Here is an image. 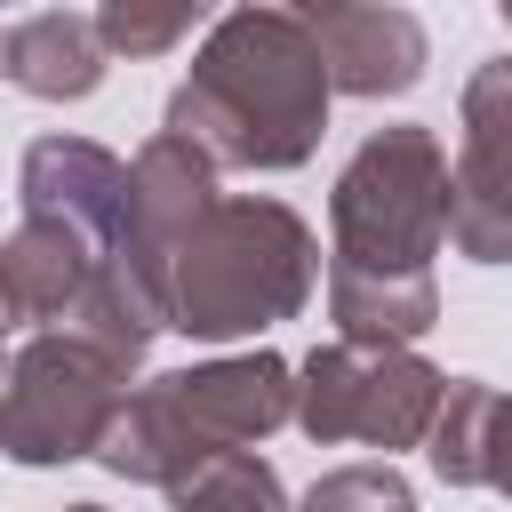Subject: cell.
Masks as SVG:
<instances>
[{
	"label": "cell",
	"instance_id": "1",
	"mask_svg": "<svg viewBox=\"0 0 512 512\" xmlns=\"http://www.w3.org/2000/svg\"><path fill=\"white\" fill-rule=\"evenodd\" d=\"M168 136L200 144L224 168H304L328 128V72L296 8H224L200 32L192 72L168 96Z\"/></svg>",
	"mask_w": 512,
	"mask_h": 512
},
{
	"label": "cell",
	"instance_id": "2",
	"mask_svg": "<svg viewBox=\"0 0 512 512\" xmlns=\"http://www.w3.org/2000/svg\"><path fill=\"white\" fill-rule=\"evenodd\" d=\"M320 240L288 200L224 192L168 256V328L200 344H240L312 304Z\"/></svg>",
	"mask_w": 512,
	"mask_h": 512
},
{
	"label": "cell",
	"instance_id": "3",
	"mask_svg": "<svg viewBox=\"0 0 512 512\" xmlns=\"http://www.w3.org/2000/svg\"><path fill=\"white\" fill-rule=\"evenodd\" d=\"M328 232H336V264L432 272V256L448 248V144L424 120L368 128L360 152L336 168Z\"/></svg>",
	"mask_w": 512,
	"mask_h": 512
},
{
	"label": "cell",
	"instance_id": "4",
	"mask_svg": "<svg viewBox=\"0 0 512 512\" xmlns=\"http://www.w3.org/2000/svg\"><path fill=\"white\" fill-rule=\"evenodd\" d=\"M440 392L448 376L408 352V344H312L296 360V432L336 448V440H360V448H424L432 416H440Z\"/></svg>",
	"mask_w": 512,
	"mask_h": 512
},
{
	"label": "cell",
	"instance_id": "5",
	"mask_svg": "<svg viewBox=\"0 0 512 512\" xmlns=\"http://www.w3.org/2000/svg\"><path fill=\"white\" fill-rule=\"evenodd\" d=\"M120 400H128V368L112 352H96L72 328H40L8 352V376H0V456L24 472L80 464L96 456Z\"/></svg>",
	"mask_w": 512,
	"mask_h": 512
},
{
	"label": "cell",
	"instance_id": "6",
	"mask_svg": "<svg viewBox=\"0 0 512 512\" xmlns=\"http://www.w3.org/2000/svg\"><path fill=\"white\" fill-rule=\"evenodd\" d=\"M448 248L464 264H512V56H488L456 104Z\"/></svg>",
	"mask_w": 512,
	"mask_h": 512
},
{
	"label": "cell",
	"instance_id": "7",
	"mask_svg": "<svg viewBox=\"0 0 512 512\" xmlns=\"http://www.w3.org/2000/svg\"><path fill=\"white\" fill-rule=\"evenodd\" d=\"M152 400L168 408L176 440L208 464L224 448H256L272 440L288 416H296V368L280 352H216V360H192V368H168L152 376Z\"/></svg>",
	"mask_w": 512,
	"mask_h": 512
},
{
	"label": "cell",
	"instance_id": "8",
	"mask_svg": "<svg viewBox=\"0 0 512 512\" xmlns=\"http://www.w3.org/2000/svg\"><path fill=\"white\" fill-rule=\"evenodd\" d=\"M16 208L112 256V240L128 232V160L96 136H32L16 160Z\"/></svg>",
	"mask_w": 512,
	"mask_h": 512
},
{
	"label": "cell",
	"instance_id": "9",
	"mask_svg": "<svg viewBox=\"0 0 512 512\" xmlns=\"http://www.w3.org/2000/svg\"><path fill=\"white\" fill-rule=\"evenodd\" d=\"M312 48H320V72H328V96H408L432 64V40L408 8H376V0H304L296 8Z\"/></svg>",
	"mask_w": 512,
	"mask_h": 512
},
{
	"label": "cell",
	"instance_id": "10",
	"mask_svg": "<svg viewBox=\"0 0 512 512\" xmlns=\"http://www.w3.org/2000/svg\"><path fill=\"white\" fill-rule=\"evenodd\" d=\"M216 200H224V192H216V160H208L200 144L152 128V136L136 144V160H128V232H120V248H136V256L160 264V280H168L176 240H184Z\"/></svg>",
	"mask_w": 512,
	"mask_h": 512
},
{
	"label": "cell",
	"instance_id": "11",
	"mask_svg": "<svg viewBox=\"0 0 512 512\" xmlns=\"http://www.w3.org/2000/svg\"><path fill=\"white\" fill-rule=\"evenodd\" d=\"M96 264H104V256H96L88 240H72L64 224L24 216V224L0 240V312H8V328H32V336H40V328H64Z\"/></svg>",
	"mask_w": 512,
	"mask_h": 512
},
{
	"label": "cell",
	"instance_id": "12",
	"mask_svg": "<svg viewBox=\"0 0 512 512\" xmlns=\"http://www.w3.org/2000/svg\"><path fill=\"white\" fill-rule=\"evenodd\" d=\"M104 72H112V56H104V40H96V16H80V8H32V16L8 24L0 80H16L24 96H40V104H80V96L104 88Z\"/></svg>",
	"mask_w": 512,
	"mask_h": 512
},
{
	"label": "cell",
	"instance_id": "13",
	"mask_svg": "<svg viewBox=\"0 0 512 512\" xmlns=\"http://www.w3.org/2000/svg\"><path fill=\"white\" fill-rule=\"evenodd\" d=\"M328 320L344 344H408L440 328V280L432 272H376V264H328Z\"/></svg>",
	"mask_w": 512,
	"mask_h": 512
},
{
	"label": "cell",
	"instance_id": "14",
	"mask_svg": "<svg viewBox=\"0 0 512 512\" xmlns=\"http://www.w3.org/2000/svg\"><path fill=\"white\" fill-rule=\"evenodd\" d=\"M488 416H496V384H480V376H448L440 416H432V432H424V464H432L440 488H480Z\"/></svg>",
	"mask_w": 512,
	"mask_h": 512
},
{
	"label": "cell",
	"instance_id": "15",
	"mask_svg": "<svg viewBox=\"0 0 512 512\" xmlns=\"http://www.w3.org/2000/svg\"><path fill=\"white\" fill-rule=\"evenodd\" d=\"M168 512H288V488L256 448H224L168 488Z\"/></svg>",
	"mask_w": 512,
	"mask_h": 512
},
{
	"label": "cell",
	"instance_id": "16",
	"mask_svg": "<svg viewBox=\"0 0 512 512\" xmlns=\"http://www.w3.org/2000/svg\"><path fill=\"white\" fill-rule=\"evenodd\" d=\"M200 24H208L200 0H104V8H96V40H104V56H128V64L168 56V48L192 40Z\"/></svg>",
	"mask_w": 512,
	"mask_h": 512
},
{
	"label": "cell",
	"instance_id": "17",
	"mask_svg": "<svg viewBox=\"0 0 512 512\" xmlns=\"http://www.w3.org/2000/svg\"><path fill=\"white\" fill-rule=\"evenodd\" d=\"M304 512H416V488L400 464H328L304 488Z\"/></svg>",
	"mask_w": 512,
	"mask_h": 512
},
{
	"label": "cell",
	"instance_id": "18",
	"mask_svg": "<svg viewBox=\"0 0 512 512\" xmlns=\"http://www.w3.org/2000/svg\"><path fill=\"white\" fill-rule=\"evenodd\" d=\"M480 488H496L512 504V392H496V416H488V456H480Z\"/></svg>",
	"mask_w": 512,
	"mask_h": 512
},
{
	"label": "cell",
	"instance_id": "19",
	"mask_svg": "<svg viewBox=\"0 0 512 512\" xmlns=\"http://www.w3.org/2000/svg\"><path fill=\"white\" fill-rule=\"evenodd\" d=\"M0 376H8V312H0Z\"/></svg>",
	"mask_w": 512,
	"mask_h": 512
},
{
	"label": "cell",
	"instance_id": "20",
	"mask_svg": "<svg viewBox=\"0 0 512 512\" xmlns=\"http://www.w3.org/2000/svg\"><path fill=\"white\" fill-rule=\"evenodd\" d=\"M64 512H104V504H64Z\"/></svg>",
	"mask_w": 512,
	"mask_h": 512
},
{
	"label": "cell",
	"instance_id": "21",
	"mask_svg": "<svg viewBox=\"0 0 512 512\" xmlns=\"http://www.w3.org/2000/svg\"><path fill=\"white\" fill-rule=\"evenodd\" d=\"M0 48H8V24H0Z\"/></svg>",
	"mask_w": 512,
	"mask_h": 512
},
{
	"label": "cell",
	"instance_id": "22",
	"mask_svg": "<svg viewBox=\"0 0 512 512\" xmlns=\"http://www.w3.org/2000/svg\"><path fill=\"white\" fill-rule=\"evenodd\" d=\"M504 32H512V8H504Z\"/></svg>",
	"mask_w": 512,
	"mask_h": 512
}]
</instances>
